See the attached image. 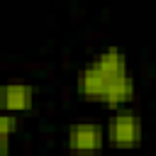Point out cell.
I'll return each mask as SVG.
<instances>
[{
	"instance_id": "1",
	"label": "cell",
	"mask_w": 156,
	"mask_h": 156,
	"mask_svg": "<svg viewBox=\"0 0 156 156\" xmlns=\"http://www.w3.org/2000/svg\"><path fill=\"white\" fill-rule=\"evenodd\" d=\"M76 88L85 100L102 102L112 112L129 107L136 88H134V78L129 73L127 54L115 44L105 46L78 71Z\"/></svg>"
},
{
	"instance_id": "2",
	"label": "cell",
	"mask_w": 156,
	"mask_h": 156,
	"mask_svg": "<svg viewBox=\"0 0 156 156\" xmlns=\"http://www.w3.org/2000/svg\"><path fill=\"white\" fill-rule=\"evenodd\" d=\"M105 136L107 144L115 149H134L141 144L144 136V127H141V117L136 110L132 107H122L115 110L105 124Z\"/></svg>"
},
{
	"instance_id": "3",
	"label": "cell",
	"mask_w": 156,
	"mask_h": 156,
	"mask_svg": "<svg viewBox=\"0 0 156 156\" xmlns=\"http://www.w3.org/2000/svg\"><path fill=\"white\" fill-rule=\"evenodd\" d=\"M105 144V127L95 122H73L66 132V146L73 154H98Z\"/></svg>"
},
{
	"instance_id": "4",
	"label": "cell",
	"mask_w": 156,
	"mask_h": 156,
	"mask_svg": "<svg viewBox=\"0 0 156 156\" xmlns=\"http://www.w3.org/2000/svg\"><path fill=\"white\" fill-rule=\"evenodd\" d=\"M0 107L7 115H22L34 107V88L27 83H5L0 88Z\"/></svg>"
},
{
	"instance_id": "5",
	"label": "cell",
	"mask_w": 156,
	"mask_h": 156,
	"mask_svg": "<svg viewBox=\"0 0 156 156\" xmlns=\"http://www.w3.org/2000/svg\"><path fill=\"white\" fill-rule=\"evenodd\" d=\"M17 127H20L17 115H7V112L0 115V156H7V151H10V139H12V134H15Z\"/></svg>"
}]
</instances>
